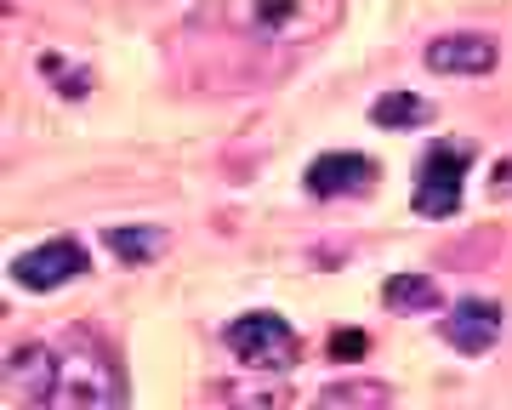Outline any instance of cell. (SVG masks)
<instances>
[{"label": "cell", "instance_id": "6da1fadb", "mask_svg": "<svg viewBox=\"0 0 512 410\" xmlns=\"http://www.w3.org/2000/svg\"><path fill=\"white\" fill-rule=\"evenodd\" d=\"M6 382L23 399H35V405H86V410L126 405L120 365L92 336H40V342H23V348L6 354Z\"/></svg>", "mask_w": 512, "mask_h": 410}, {"label": "cell", "instance_id": "7a4b0ae2", "mask_svg": "<svg viewBox=\"0 0 512 410\" xmlns=\"http://www.w3.org/2000/svg\"><path fill=\"white\" fill-rule=\"evenodd\" d=\"M336 23V0H217L205 29L234 52H302Z\"/></svg>", "mask_w": 512, "mask_h": 410}, {"label": "cell", "instance_id": "3957f363", "mask_svg": "<svg viewBox=\"0 0 512 410\" xmlns=\"http://www.w3.org/2000/svg\"><path fill=\"white\" fill-rule=\"evenodd\" d=\"M467 166H473V143H456V137H439L433 149L421 154L416 166V188H410V205L421 217H456L461 211V194H467Z\"/></svg>", "mask_w": 512, "mask_h": 410}, {"label": "cell", "instance_id": "277c9868", "mask_svg": "<svg viewBox=\"0 0 512 410\" xmlns=\"http://www.w3.org/2000/svg\"><path fill=\"white\" fill-rule=\"evenodd\" d=\"M222 348H228L245 371L279 376V371L296 365V331L274 314V308H256V314L228 319V325H222Z\"/></svg>", "mask_w": 512, "mask_h": 410}, {"label": "cell", "instance_id": "5b68a950", "mask_svg": "<svg viewBox=\"0 0 512 410\" xmlns=\"http://www.w3.org/2000/svg\"><path fill=\"white\" fill-rule=\"evenodd\" d=\"M92 268V257H86V245L80 240H46L35 245V251H23V257H12V280L23 285V291H57V285L80 280Z\"/></svg>", "mask_w": 512, "mask_h": 410}, {"label": "cell", "instance_id": "8992f818", "mask_svg": "<svg viewBox=\"0 0 512 410\" xmlns=\"http://www.w3.org/2000/svg\"><path fill=\"white\" fill-rule=\"evenodd\" d=\"M507 331V308L495 297H461L450 314L439 319V336L456 348V354H490Z\"/></svg>", "mask_w": 512, "mask_h": 410}, {"label": "cell", "instance_id": "52a82bcc", "mask_svg": "<svg viewBox=\"0 0 512 410\" xmlns=\"http://www.w3.org/2000/svg\"><path fill=\"white\" fill-rule=\"evenodd\" d=\"M495 63H501V46L484 29H450V35L427 40V69L433 75H490Z\"/></svg>", "mask_w": 512, "mask_h": 410}, {"label": "cell", "instance_id": "ba28073f", "mask_svg": "<svg viewBox=\"0 0 512 410\" xmlns=\"http://www.w3.org/2000/svg\"><path fill=\"white\" fill-rule=\"evenodd\" d=\"M382 171L370 154H319L308 171H302V188H308L313 200H353V194H365Z\"/></svg>", "mask_w": 512, "mask_h": 410}, {"label": "cell", "instance_id": "9c48e42d", "mask_svg": "<svg viewBox=\"0 0 512 410\" xmlns=\"http://www.w3.org/2000/svg\"><path fill=\"white\" fill-rule=\"evenodd\" d=\"M103 245H109L120 262L143 268V262H154L165 245H171V234H165V228H154V223H114V228H103Z\"/></svg>", "mask_w": 512, "mask_h": 410}, {"label": "cell", "instance_id": "30bf717a", "mask_svg": "<svg viewBox=\"0 0 512 410\" xmlns=\"http://www.w3.org/2000/svg\"><path fill=\"white\" fill-rule=\"evenodd\" d=\"M370 120L387 126V131H410V126H427V120H433V103L421 92H387V97L370 103Z\"/></svg>", "mask_w": 512, "mask_h": 410}, {"label": "cell", "instance_id": "8fae6325", "mask_svg": "<svg viewBox=\"0 0 512 410\" xmlns=\"http://www.w3.org/2000/svg\"><path fill=\"white\" fill-rule=\"evenodd\" d=\"M382 302L393 314H433V308H439V285L421 280V274H393V280L382 285Z\"/></svg>", "mask_w": 512, "mask_h": 410}, {"label": "cell", "instance_id": "7c38bea8", "mask_svg": "<svg viewBox=\"0 0 512 410\" xmlns=\"http://www.w3.org/2000/svg\"><path fill=\"white\" fill-rule=\"evenodd\" d=\"M393 399V388H382V382H342V388H325L319 393V405H387Z\"/></svg>", "mask_w": 512, "mask_h": 410}, {"label": "cell", "instance_id": "4fadbf2b", "mask_svg": "<svg viewBox=\"0 0 512 410\" xmlns=\"http://www.w3.org/2000/svg\"><path fill=\"white\" fill-rule=\"evenodd\" d=\"M40 75H46V80H63V86H69V103H80V97L92 92V75H86V69H69V57H57V52L40 57Z\"/></svg>", "mask_w": 512, "mask_h": 410}, {"label": "cell", "instance_id": "5bb4252c", "mask_svg": "<svg viewBox=\"0 0 512 410\" xmlns=\"http://www.w3.org/2000/svg\"><path fill=\"white\" fill-rule=\"evenodd\" d=\"M365 348H370V336H365V331L330 336V359H365Z\"/></svg>", "mask_w": 512, "mask_h": 410}, {"label": "cell", "instance_id": "9a60e30c", "mask_svg": "<svg viewBox=\"0 0 512 410\" xmlns=\"http://www.w3.org/2000/svg\"><path fill=\"white\" fill-rule=\"evenodd\" d=\"M495 194H512V160H501V166H495Z\"/></svg>", "mask_w": 512, "mask_h": 410}]
</instances>
